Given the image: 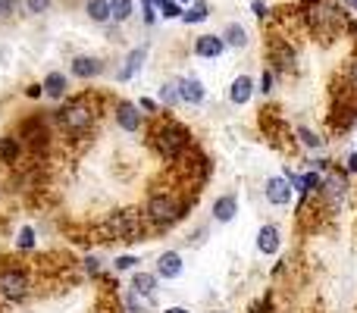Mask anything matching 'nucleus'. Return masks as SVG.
Returning a JSON list of instances; mask_svg holds the SVG:
<instances>
[{"instance_id":"f257e3e1","label":"nucleus","mask_w":357,"mask_h":313,"mask_svg":"<svg viewBox=\"0 0 357 313\" xmlns=\"http://www.w3.org/2000/svg\"><path fill=\"white\" fill-rule=\"evenodd\" d=\"M301 16L307 29L323 41L339 38V31L348 25V13L342 10L339 0H301Z\"/></svg>"},{"instance_id":"f03ea898","label":"nucleus","mask_w":357,"mask_h":313,"mask_svg":"<svg viewBox=\"0 0 357 313\" xmlns=\"http://www.w3.org/2000/svg\"><path fill=\"white\" fill-rule=\"evenodd\" d=\"M151 148L157 151V157L163 163H178L185 154L195 151V142H191V132L185 129L176 119H160V123L151 129Z\"/></svg>"},{"instance_id":"7ed1b4c3","label":"nucleus","mask_w":357,"mask_h":313,"mask_svg":"<svg viewBox=\"0 0 357 313\" xmlns=\"http://www.w3.org/2000/svg\"><path fill=\"white\" fill-rule=\"evenodd\" d=\"M54 119L63 129V135L85 138L88 132L94 129V123H98V104L91 100V94H75V98H69L66 104L54 113Z\"/></svg>"},{"instance_id":"20e7f679","label":"nucleus","mask_w":357,"mask_h":313,"mask_svg":"<svg viewBox=\"0 0 357 313\" xmlns=\"http://www.w3.org/2000/svg\"><path fill=\"white\" fill-rule=\"evenodd\" d=\"M104 241H142L148 232V220L138 210H113L98 229Z\"/></svg>"},{"instance_id":"39448f33","label":"nucleus","mask_w":357,"mask_h":313,"mask_svg":"<svg viewBox=\"0 0 357 313\" xmlns=\"http://www.w3.org/2000/svg\"><path fill=\"white\" fill-rule=\"evenodd\" d=\"M188 210V201H178L173 191H151V197L144 201V220L154 229H169Z\"/></svg>"},{"instance_id":"423d86ee","label":"nucleus","mask_w":357,"mask_h":313,"mask_svg":"<svg viewBox=\"0 0 357 313\" xmlns=\"http://www.w3.org/2000/svg\"><path fill=\"white\" fill-rule=\"evenodd\" d=\"M31 291V279L22 266H3L0 270V298L3 301H22Z\"/></svg>"},{"instance_id":"0eeeda50","label":"nucleus","mask_w":357,"mask_h":313,"mask_svg":"<svg viewBox=\"0 0 357 313\" xmlns=\"http://www.w3.org/2000/svg\"><path fill=\"white\" fill-rule=\"evenodd\" d=\"M348 197V178L342 169H329L326 176H323V191H320V204L329 210V213H335V210L345 204Z\"/></svg>"},{"instance_id":"6e6552de","label":"nucleus","mask_w":357,"mask_h":313,"mask_svg":"<svg viewBox=\"0 0 357 313\" xmlns=\"http://www.w3.org/2000/svg\"><path fill=\"white\" fill-rule=\"evenodd\" d=\"M113 119H116V125L123 132H129V135L142 132V125H144V113L138 110V104H129V100H119V104L113 107Z\"/></svg>"},{"instance_id":"1a4fd4ad","label":"nucleus","mask_w":357,"mask_h":313,"mask_svg":"<svg viewBox=\"0 0 357 313\" xmlns=\"http://www.w3.org/2000/svg\"><path fill=\"white\" fill-rule=\"evenodd\" d=\"M264 197L273 204V207H289L291 197H295V188L285 176H270L264 185Z\"/></svg>"},{"instance_id":"9d476101","label":"nucleus","mask_w":357,"mask_h":313,"mask_svg":"<svg viewBox=\"0 0 357 313\" xmlns=\"http://www.w3.org/2000/svg\"><path fill=\"white\" fill-rule=\"evenodd\" d=\"M22 138L29 142V148H31V151H44V148H47V138H50L47 123H44L41 116L25 119V123H22Z\"/></svg>"},{"instance_id":"9b49d317","label":"nucleus","mask_w":357,"mask_h":313,"mask_svg":"<svg viewBox=\"0 0 357 313\" xmlns=\"http://www.w3.org/2000/svg\"><path fill=\"white\" fill-rule=\"evenodd\" d=\"M69 72L75 75V79H82V82H88V79H98L100 72H104V60L100 56H75L73 63H69Z\"/></svg>"},{"instance_id":"f8f14e48","label":"nucleus","mask_w":357,"mask_h":313,"mask_svg":"<svg viewBox=\"0 0 357 313\" xmlns=\"http://www.w3.org/2000/svg\"><path fill=\"white\" fill-rule=\"evenodd\" d=\"M279 247H282V232H279L273 222L260 226L257 229V251L264 254V257H273V254H279Z\"/></svg>"},{"instance_id":"ddd939ff","label":"nucleus","mask_w":357,"mask_h":313,"mask_svg":"<svg viewBox=\"0 0 357 313\" xmlns=\"http://www.w3.org/2000/svg\"><path fill=\"white\" fill-rule=\"evenodd\" d=\"M182 270H185V264H182V254L178 251H163L160 257H157V279H178L182 276Z\"/></svg>"},{"instance_id":"4468645a","label":"nucleus","mask_w":357,"mask_h":313,"mask_svg":"<svg viewBox=\"0 0 357 313\" xmlns=\"http://www.w3.org/2000/svg\"><path fill=\"white\" fill-rule=\"evenodd\" d=\"M270 63H273V72H289V69L295 66V50H291V44L270 41Z\"/></svg>"},{"instance_id":"2eb2a0df","label":"nucleus","mask_w":357,"mask_h":313,"mask_svg":"<svg viewBox=\"0 0 357 313\" xmlns=\"http://www.w3.org/2000/svg\"><path fill=\"white\" fill-rule=\"evenodd\" d=\"M178 91H182V104H204V98H207V91H204V82L197 79V75H185V79H178Z\"/></svg>"},{"instance_id":"dca6fc26","label":"nucleus","mask_w":357,"mask_h":313,"mask_svg":"<svg viewBox=\"0 0 357 313\" xmlns=\"http://www.w3.org/2000/svg\"><path fill=\"white\" fill-rule=\"evenodd\" d=\"M41 88H44V98L63 100V98L69 94V79H66V72H47V75H44V82H41Z\"/></svg>"},{"instance_id":"f3484780","label":"nucleus","mask_w":357,"mask_h":313,"mask_svg":"<svg viewBox=\"0 0 357 313\" xmlns=\"http://www.w3.org/2000/svg\"><path fill=\"white\" fill-rule=\"evenodd\" d=\"M222 50H226L222 35H201L195 41V56H204V60H216Z\"/></svg>"},{"instance_id":"a211bd4d","label":"nucleus","mask_w":357,"mask_h":313,"mask_svg":"<svg viewBox=\"0 0 357 313\" xmlns=\"http://www.w3.org/2000/svg\"><path fill=\"white\" fill-rule=\"evenodd\" d=\"M251 98H254V79L251 75H238V79H232V85H229V100H232L235 107H245Z\"/></svg>"},{"instance_id":"6ab92c4d","label":"nucleus","mask_w":357,"mask_h":313,"mask_svg":"<svg viewBox=\"0 0 357 313\" xmlns=\"http://www.w3.org/2000/svg\"><path fill=\"white\" fill-rule=\"evenodd\" d=\"M157 273H135L132 276V291L142 298H148V301H157Z\"/></svg>"},{"instance_id":"aec40b11","label":"nucleus","mask_w":357,"mask_h":313,"mask_svg":"<svg viewBox=\"0 0 357 313\" xmlns=\"http://www.w3.org/2000/svg\"><path fill=\"white\" fill-rule=\"evenodd\" d=\"M238 213V197L235 194H220L213 201V220L216 222H232Z\"/></svg>"},{"instance_id":"412c9836","label":"nucleus","mask_w":357,"mask_h":313,"mask_svg":"<svg viewBox=\"0 0 357 313\" xmlns=\"http://www.w3.org/2000/svg\"><path fill=\"white\" fill-rule=\"evenodd\" d=\"M144 60H148V47H135V50H132V54L126 56V66L119 69V82H129L132 75L144 66Z\"/></svg>"},{"instance_id":"4be33fe9","label":"nucleus","mask_w":357,"mask_h":313,"mask_svg":"<svg viewBox=\"0 0 357 313\" xmlns=\"http://www.w3.org/2000/svg\"><path fill=\"white\" fill-rule=\"evenodd\" d=\"M22 154V142L19 138H0V166H13Z\"/></svg>"},{"instance_id":"5701e85b","label":"nucleus","mask_w":357,"mask_h":313,"mask_svg":"<svg viewBox=\"0 0 357 313\" xmlns=\"http://www.w3.org/2000/svg\"><path fill=\"white\" fill-rule=\"evenodd\" d=\"M85 13L91 22H110L113 13H110V0H85Z\"/></svg>"},{"instance_id":"b1692460","label":"nucleus","mask_w":357,"mask_h":313,"mask_svg":"<svg viewBox=\"0 0 357 313\" xmlns=\"http://www.w3.org/2000/svg\"><path fill=\"white\" fill-rule=\"evenodd\" d=\"M157 100H160L163 107H169V110L182 104V91H178V79L163 82V85H160V94H157Z\"/></svg>"},{"instance_id":"393cba45","label":"nucleus","mask_w":357,"mask_h":313,"mask_svg":"<svg viewBox=\"0 0 357 313\" xmlns=\"http://www.w3.org/2000/svg\"><path fill=\"white\" fill-rule=\"evenodd\" d=\"M207 16H210V3H207V0H191V6L182 13V22L185 25H197V22H204Z\"/></svg>"},{"instance_id":"a878e982","label":"nucleus","mask_w":357,"mask_h":313,"mask_svg":"<svg viewBox=\"0 0 357 313\" xmlns=\"http://www.w3.org/2000/svg\"><path fill=\"white\" fill-rule=\"evenodd\" d=\"M222 41H226V47H245L248 44V31L241 22H229L226 31H222Z\"/></svg>"},{"instance_id":"bb28decb","label":"nucleus","mask_w":357,"mask_h":313,"mask_svg":"<svg viewBox=\"0 0 357 313\" xmlns=\"http://www.w3.org/2000/svg\"><path fill=\"white\" fill-rule=\"evenodd\" d=\"M295 135L301 138V144H304V148H310V151H320V148H323V138H320V135H314V132H310L307 125H298V129H295Z\"/></svg>"},{"instance_id":"cd10ccee","label":"nucleus","mask_w":357,"mask_h":313,"mask_svg":"<svg viewBox=\"0 0 357 313\" xmlns=\"http://www.w3.org/2000/svg\"><path fill=\"white\" fill-rule=\"evenodd\" d=\"M154 301H148V298H142V295H135V291L129 289V295H126V307H129V313H144L151 307Z\"/></svg>"},{"instance_id":"c85d7f7f","label":"nucleus","mask_w":357,"mask_h":313,"mask_svg":"<svg viewBox=\"0 0 357 313\" xmlns=\"http://www.w3.org/2000/svg\"><path fill=\"white\" fill-rule=\"evenodd\" d=\"M110 13L116 22H126L132 16V0H110Z\"/></svg>"},{"instance_id":"c756f323","label":"nucleus","mask_w":357,"mask_h":313,"mask_svg":"<svg viewBox=\"0 0 357 313\" xmlns=\"http://www.w3.org/2000/svg\"><path fill=\"white\" fill-rule=\"evenodd\" d=\"M16 247H19V251H31V247H35V229H31V226H22V229H19Z\"/></svg>"},{"instance_id":"7c9ffc66","label":"nucleus","mask_w":357,"mask_h":313,"mask_svg":"<svg viewBox=\"0 0 357 313\" xmlns=\"http://www.w3.org/2000/svg\"><path fill=\"white\" fill-rule=\"evenodd\" d=\"M345 94L357 98V56L348 63V72H345Z\"/></svg>"},{"instance_id":"2f4dec72","label":"nucleus","mask_w":357,"mask_h":313,"mask_svg":"<svg viewBox=\"0 0 357 313\" xmlns=\"http://www.w3.org/2000/svg\"><path fill=\"white\" fill-rule=\"evenodd\" d=\"M135 264H138V257H132V254H123V257L113 260V270H116V273H126V270H135Z\"/></svg>"},{"instance_id":"473e14b6","label":"nucleus","mask_w":357,"mask_h":313,"mask_svg":"<svg viewBox=\"0 0 357 313\" xmlns=\"http://www.w3.org/2000/svg\"><path fill=\"white\" fill-rule=\"evenodd\" d=\"M160 16L163 19H182V6H178L176 0H167V3L160 6Z\"/></svg>"},{"instance_id":"72a5a7b5","label":"nucleus","mask_w":357,"mask_h":313,"mask_svg":"<svg viewBox=\"0 0 357 313\" xmlns=\"http://www.w3.org/2000/svg\"><path fill=\"white\" fill-rule=\"evenodd\" d=\"M273 82H276V72H273V69H264V75H260V88H257L264 98L273 91Z\"/></svg>"},{"instance_id":"f704fd0d","label":"nucleus","mask_w":357,"mask_h":313,"mask_svg":"<svg viewBox=\"0 0 357 313\" xmlns=\"http://www.w3.org/2000/svg\"><path fill=\"white\" fill-rule=\"evenodd\" d=\"M25 10H29L31 16H41V13L50 10V0H25Z\"/></svg>"},{"instance_id":"c9c22d12","label":"nucleus","mask_w":357,"mask_h":313,"mask_svg":"<svg viewBox=\"0 0 357 313\" xmlns=\"http://www.w3.org/2000/svg\"><path fill=\"white\" fill-rule=\"evenodd\" d=\"M16 10H19V0H0V16L3 19H10Z\"/></svg>"},{"instance_id":"e433bc0d","label":"nucleus","mask_w":357,"mask_h":313,"mask_svg":"<svg viewBox=\"0 0 357 313\" xmlns=\"http://www.w3.org/2000/svg\"><path fill=\"white\" fill-rule=\"evenodd\" d=\"M85 270L91 273V276H98V273H100V260L98 257H85Z\"/></svg>"},{"instance_id":"4c0bfd02","label":"nucleus","mask_w":357,"mask_h":313,"mask_svg":"<svg viewBox=\"0 0 357 313\" xmlns=\"http://www.w3.org/2000/svg\"><path fill=\"white\" fill-rule=\"evenodd\" d=\"M251 13H254L257 19H264V16H266V3H264V0H254V3H251Z\"/></svg>"},{"instance_id":"58836bf2","label":"nucleus","mask_w":357,"mask_h":313,"mask_svg":"<svg viewBox=\"0 0 357 313\" xmlns=\"http://www.w3.org/2000/svg\"><path fill=\"white\" fill-rule=\"evenodd\" d=\"M138 110H144V113H154V110H157V104H154V100H151V98H142V100H138Z\"/></svg>"},{"instance_id":"ea45409f","label":"nucleus","mask_w":357,"mask_h":313,"mask_svg":"<svg viewBox=\"0 0 357 313\" xmlns=\"http://www.w3.org/2000/svg\"><path fill=\"white\" fill-rule=\"evenodd\" d=\"M144 22H148V25H154V22H157V16H154V6H144Z\"/></svg>"},{"instance_id":"a19ab883","label":"nucleus","mask_w":357,"mask_h":313,"mask_svg":"<svg viewBox=\"0 0 357 313\" xmlns=\"http://www.w3.org/2000/svg\"><path fill=\"white\" fill-rule=\"evenodd\" d=\"M348 172H354L357 176V154H348Z\"/></svg>"},{"instance_id":"79ce46f5","label":"nucleus","mask_w":357,"mask_h":313,"mask_svg":"<svg viewBox=\"0 0 357 313\" xmlns=\"http://www.w3.org/2000/svg\"><path fill=\"white\" fill-rule=\"evenodd\" d=\"M41 94H44L41 85H31V88H29V98H41Z\"/></svg>"},{"instance_id":"37998d69","label":"nucleus","mask_w":357,"mask_h":313,"mask_svg":"<svg viewBox=\"0 0 357 313\" xmlns=\"http://www.w3.org/2000/svg\"><path fill=\"white\" fill-rule=\"evenodd\" d=\"M167 0H142V6H163Z\"/></svg>"},{"instance_id":"c03bdc74","label":"nucleus","mask_w":357,"mask_h":313,"mask_svg":"<svg viewBox=\"0 0 357 313\" xmlns=\"http://www.w3.org/2000/svg\"><path fill=\"white\" fill-rule=\"evenodd\" d=\"M163 313H191V310H188V307H167Z\"/></svg>"},{"instance_id":"a18cd8bd","label":"nucleus","mask_w":357,"mask_h":313,"mask_svg":"<svg viewBox=\"0 0 357 313\" xmlns=\"http://www.w3.org/2000/svg\"><path fill=\"white\" fill-rule=\"evenodd\" d=\"M342 3H345L348 10H357V0H342Z\"/></svg>"},{"instance_id":"49530a36","label":"nucleus","mask_w":357,"mask_h":313,"mask_svg":"<svg viewBox=\"0 0 357 313\" xmlns=\"http://www.w3.org/2000/svg\"><path fill=\"white\" fill-rule=\"evenodd\" d=\"M251 313H264V310H251Z\"/></svg>"},{"instance_id":"de8ad7c7","label":"nucleus","mask_w":357,"mask_h":313,"mask_svg":"<svg viewBox=\"0 0 357 313\" xmlns=\"http://www.w3.org/2000/svg\"><path fill=\"white\" fill-rule=\"evenodd\" d=\"M354 129H357V125H354Z\"/></svg>"},{"instance_id":"09e8293b","label":"nucleus","mask_w":357,"mask_h":313,"mask_svg":"<svg viewBox=\"0 0 357 313\" xmlns=\"http://www.w3.org/2000/svg\"><path fill=\"white\" fill-rule=\"evenodd\" d=\"M354 25H357V22H354Z\"/></svg>"}]
</instances>
